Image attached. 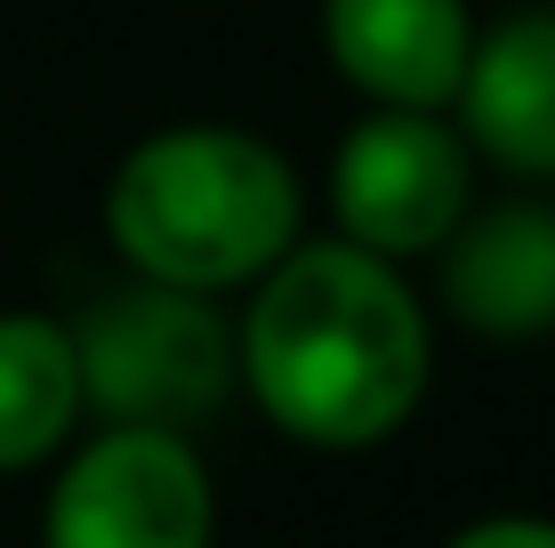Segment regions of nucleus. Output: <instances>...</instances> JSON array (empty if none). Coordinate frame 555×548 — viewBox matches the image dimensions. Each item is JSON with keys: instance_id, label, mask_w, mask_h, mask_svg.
I'll return each instance as SVG.
<instances>
[{"instance_id": "obj_6", "label": "nucleus", "mask_w": 555, "mask_h": 548, "mask_svg": "<svg viewBox=\"0 0 555 548\" xmlns=\"http://www.w3.org/2000/svg\"><path fill=\"white\" fill-rule=\"evenodd\" d=\"M322 41H331V65L371 105L443 113L459 98V73H467L475 16L467 0H331Z\"/></svg>"}, {"instance_id": "obj_3", "label": "nucleus", "mask_w": 555, "mask_h": 548, "mask_svg": "<svg viewBox=\"0 0 555 548\" xmlns=\"http://www.w3.org/2000/svg\"><path fill=\"white\" fill-rule=\"evenodd\" d=\"M73 364H81V411H98L105 428L194 436L234 395V323L202 291H169L138 275L129 291L81 315Z\"/></svg>"}, {"instance_id": "obj_5", "label": "nucleus", "mask_w": 555, "mask_h": 548, "mask_svg": "<svg viewBox=\"0 0 555 548\" xmlns=\"http://www.w3.org/2000/svg\"><path fill=\"white\" fill-rule=\"evenodd\" d=\"M467 194H475V162H467V138L443 113L371 105L331 154L338 242H354L371 258L443 251V234L475 211Z\"/></svg>"}, {"instance_id": "obj_7", "label": "nucleus", "mask_w": 555, "mask_h": 548, "mask_svg": "<svg viewBox=\"0 0 555 548\" xmlns=\"http://www.w3.org/2000/svg\"><path fill=\"white\" fill-rule=\"evenodd\" d=\"M443 307L475 339L555 331V211L547 202H491L443 234Z\"/></svg>"}, {"instance_id": "obj_9", "label": "nucleus", "mask_w": 555, "mask_h": 548, "mask_svg": "<svg viewBox=\"0 0 555 548\" xmlns=\"http://www.w3.org/2000/svg\"><path fill=\"white\" fill-rule=\"evenodd\" d=\"M81 428V364L56 315L9 307L0 315V476L41 468Z\"/></svg>"}, {"instance_id": "obj_1", "label": "nucleus", "mask_w": 555, "mask_h": 548, "mask_svg": "<svg viewBox=\"0 0 555 548\" xmlns=\"http://www.w3.org/2000/svg\"><path fill=\"white\" fill-rule=\"evenodd\" d=\"M435 371L427 307L395 258L354 242H291L234 323V380L282 436L314 451H371L418 411Z\"/></svg>"}, {"instance_id": "obj_4", "label": "nucleus", "mask_w": 555, "mask_h": 548, "mask_svg": "<svg viewBox=\"0 0 555 548\" xmlns=\"http://www.w3.org/2000/svg\"><path fill=\"white\" fill-rule=\"evenodd\" d=\"M218 484L194 436L169 428H105L56 468L41 548H209Z\"/></svg>"}, {"instance_id": "obj_2", "label": "nucleus", "mask_w": 555, "mask_h": 548, "mask_svg": "<svg viewBox=\"0 0 555 548\" xmlns=\"http://www.w3.org/2000/svg\"><path fill=\"white\" fill-rule=\"evenodd\" d=\"M298 169L234 122H178L129 145L105 186V234L129 275L169 291H242L298 242Z\"/></svg>"}, {"instance_id": "obj_10", "label": "nucleus", "mask_w": 555, "mask_h": 548, "mask_svg": "<svg viewBox=\"0 0 555 548\" xmlns=\"http://www.w3.org/2000/svg\"><path fill=\"white\" fill-rule=\"evenodd\" d=\"M443 548H555V517H483L467 533H451Z\"/></svg>"}, {"instance_id": "obj_8", "label": "nucleus", "mask_w": 555, "mask_h": 548, "mask_svg": "<svg viewBox=\"0 0 555 548\" xmlns=\"http://www.w3.org/2000/svg\"><path fill=\"white\" fill-rule=\"evenodd\" d=\"M459 138L515 178H555V9H515L475 33L459 73Z\"/></svg>"}]
</instances>
